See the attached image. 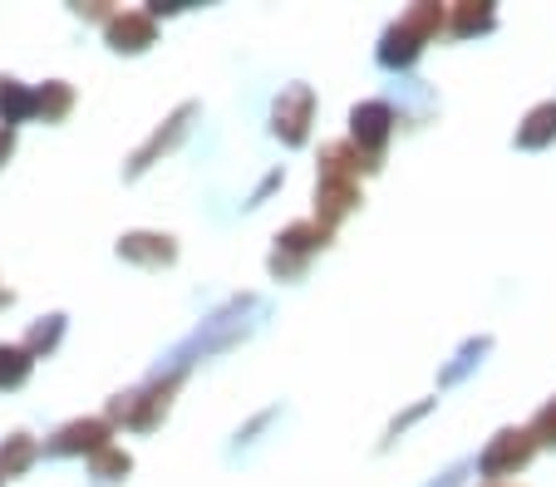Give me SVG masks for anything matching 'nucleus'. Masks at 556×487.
<instances>
[{
    "mask_svg": "<svg viewBox=\"0 0 556 487\" xmlns=\"http://www.w3.org/2000/svg\"><path fill=\"white\" fill-rule=\"evenodd\" d=\"M522 458H527V444H522V434H503V444H497L493 448V453H488V473H503V467L507 463H522Z\"/></svg>",
    "mask_w": 556,
    "mask_h": 487,
    "instance_id": "obj_1",
    "label": "nucleus"
},
{
    "mask_svg": "<svg viewBox=\"0 0 556 487\" xmlns=\"http://www.w3.org/2000/svg\"><path fill=\"white\" fill-rule=\"evenodd\" d=\"M305 108H311V94H295L291 114H281V108H276V128L286 124V138H291V143H301V133H305Z\"/></svg>",
    "mask_w": 556,
    "mask_h": 487,
    "instance_id": "obj_2",
    "label": "nucleus"
},
{
    "mask_svg": "<svg viewBox=\"0 0 556 487\" xmlns=\"http://www.w3.org/2000/svg\"><path fill=\"white\" fill-rule=\"evenodd\" d=\"M25 463H30V438H25V434H15L11 444L0 448V473H21Z\"/></svg>",
    "mask_w": 556,
    "mask_h": 487,
    "instance_id": "obj_3",
    "label": "nucleus"
},
{
    "mask_svg": "<svg viewBox=\"0 0 556 487\" xmlns=\"http://www.w3.org/2000/svg\"><path fill=\"white\" fill-rule=\"evenodd\" d=\"M25 370H30L25 350H5V345H0V384H21Z\"/></svg>",
    "mask_w": 556,
    "mask_h": 487,
    "instance_id": "obj_4",
    "label": "nucleus"
},
{
    "mask_svg": "<svg viewBox=\"0 0 556 487\" xmlns=\"http://www.w3.org/2000/svg\"><path fill=\"white\" fill-rule=\"evenodd\" d=\"M532 124H536V128H527V133H522V143H542V138L552 133V128H556V108H542V114H536Z\"/></svg>",
    "mask_w": 556,
    "mask_h": 487,
    "instance_id": "obj_5",
    "label": "nucleus"
},
{
    "mask_svg": "<svg viewBox=\"0 0 556 487\" xmlns=\"http://www.w3.org/2000/svg\"><path fill=\"white\" fill-rule=\"evenodd\" d=\"M114 40H118V50H124V40H148V25H143V21H124V25H114Z\"/></svg>",
    "mask_w": 556,
    "mask_h": 487,
    "instance_id": "obj_6",
    "label": "nucleus"
},
{
    "mask_svg": "<svg viewBox=\"0 0 556 487\" xmlns=\"http://www.w3.org/2000/svg\"><path fill=\"white\" fill-rule=\"evenodd\" d=\"M542 434H556V403L542 413Z\"/></svg>",
    "mask_w": 556,
    "mask_h": 487,
    "instance_id": "obj_7",
    "label": "nucleus"
},
{
    "mask_svg": "<svg viewBox=\"0 0 556 487\" xmlns=\"http://www.w3.org/2000/svg\"><path fill=\"white\" fill-rule=\"evenodd\" d=\"M5 153H11V133H5V128H0V158H5Z\"/></svg>",
    "mask_w": 556,
    "mask_h": 487,
    "instance_id": "obj_8",
    "label": "nucleus"
},
{
    "mask_svg": "<svg viewBox=\"0 0 556 487\" xmlns=\"http://www.w3.org/2000/svg\"><path fill=\"white\" fill-rule=\"evenodd\" d=\"M0 300H5V291H0Z\"/></svg>",
    "mask_w": 556,
    "mask_h": 487,
    "instance_id": "obj_9",
    "label": "nucleus"
}]
</instances>
